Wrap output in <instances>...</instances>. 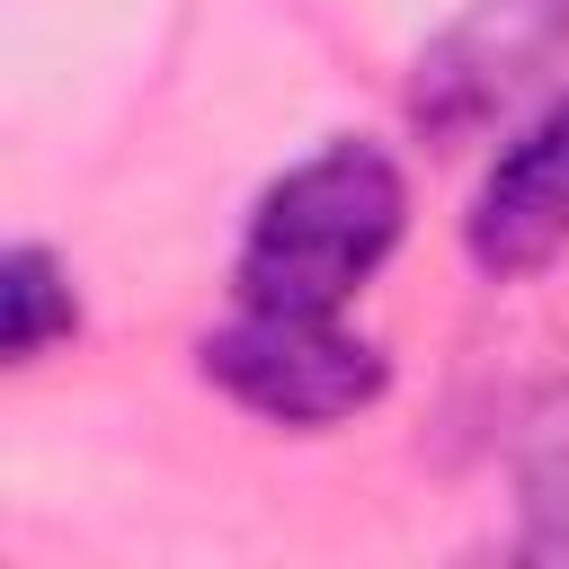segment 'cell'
I'll return each mask as SVG.
<instances>
[{
  "label": "cell",
  "mask_w": 569,
  "mask_h": 569,
  "mask_svg": "<svg viewBox=\"0 0 569 569\" xmlns=\"http://www.w3.org/2000/svg\"><path fill=\"white\" fill-rule=\"evenodd\" d=\"M569 249V89L542 98L480 169L471 213H462V258L489 284L542 276Z\"/></svg>",
  "instance_id": "cell-4"
},
{
  "label": "cell",
  "mask_w": 569,
  "mask_h": 569,
  "mask_svg": "<svg viewBox=\"0 0 569 569\" xmlns=\"http://www.w3.org/2000/svg\"><path fill=\"white\" fill-rule=\"evenodd\" d=\"M80 329V293H71V267L36 240H18L0 258V347L9 365H44L62 338Z\"/></svg>",
  "instance_id": "cell-5"
},
{
  "label": "cell",
  "mask_w": 569,
  "mask_h": 569,
  "mask_svg": "<svg viewBox=\"0 0 569 569\" xmlns=\"http://www.w3.org/2000/svg\"><path fill=\"white\" fill-rule=\"evenodd\" d=\"M400 231H409V178H400V160L382 142H365V133H338V142L302 151L249 204L231 284L258 311H347L382 276V258L400 249Z\"/></svg>",
  "instance_id": "cell-1"
},
{
  "label": "cell",
  "mask_w": 569,
  "mask_h": 569,
  "mask_svg": "<svg viewBox=\"0 0 569 569\" xmlns=\"http://www.w3.org/2000/svg\"><path fill=\"white\" fill-rule=\"evenodd\" d=\"M516 507H525V551L569 560V391H551L516 436Z\"/></svg>",
  "instance_id": "cell-6"
},
{
  "label": "cell",
  "mask_w": 569,
  "mask_h": 569,
  "mask_svg": "<svg viewBox=\"0 0 569 569\" xmlns=\"http://www.w3.org/2000/svg\"><path fill=\"white\" fill-rule=\"evenodd\" d=\"M569 62V0H471L409 71V133L462 151Z\"/></svg>",
  "instance_id": "cell-3"
},
{
  "label": "cell",
  "mask_w": 569,
  "mask_h": 569,
  "mask_svg": "<svg viewBox=\"0 0 569 569\" xmlns=\"http://www.w3.org/2000/svg\"><path fill=\"white\" fill-rule=\"evenodd\" d=\"M196 365H204V382L222 400H240L267 427H302V436L347 427L391 382L382 347L356 338L338 311H258V302H240L222 329H204Z\"/></svg>",
  "instance_id": "cell-2"
}]
</instances>
